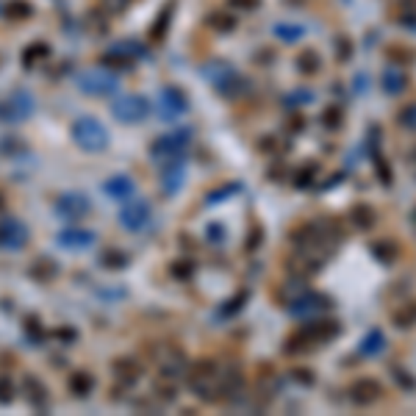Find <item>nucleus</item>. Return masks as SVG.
I'll use <instances>...</instances> for the list:
<instances>
[{"label": "nucleus", "instance_id": "1", "mask_svg": "<svg viewBox=\"0 0 416 416\" xmlns=\"http://www.w3.org/2000/svg\"><path fill=\"white\" fill-rule=\"evenodd\" d=\"M189 386H192V391H195L200 400L214 403L216 397H222V389H225V372L219 369V363H216L214 358H200V361L192 366Z\"/></svg>", "mask_w": 416, "mask_h": 416}, {"label": "nucleus", "instance_id": "2", "mask_svg": "<svg viewBox=\"0 0 416 416\" xmlns=\"http://www.w3.org/2000/svg\"><path fill=\"white\" fill-rule=\"evenodd\" d=\"M189 139L192 131L181 128V131H172V134H164L153 141L150 147V158L164 169V167H172V164H183L186 158V150H189Z\"/></svg>", "mask_w": 416, "mask_h": 416}, {"label": "nucleus", "instance_id": "3", "mask_svg": "<svg viewBox=\"0 0 416 416\" xmlns=\"http://www.w3.org/2000/svg\"><path fill=\"white\" fill-rule=\"evenodd\" d=\"M69 134L75 139V144L81 150H86V153H100V150L109 147V131L95 117H78L72 123V131Z\"/></svg>", "mask_w": 416, "mask_h": 416}, {"label": "nucleus", "instance_id": "4", "mask_svg": "<svg viewBox=\"0 0 416 416\" xmlns=\"http://www.w3.org/2000/svg\"><path fill=\"white\" fill-rule=\"evenodd\" d=\"M78 89L81 92H86V95H95V97H106V95H114L117 92V86H120V81H117V75L114 72H109V69H83L81 75H78Z\"/></svg>", "mask_w": 416, "mask_h": 416}, {"label": "nucleus", "instance_id": "5", "mask_svg": "<svg viewBox=\"0 0 416 416\" xmlns=\"http://www.w3.org/2000/svg\"><path fill=\"white\" fill-rule=\"evenodd\" d=\"M34 109H36L34 95L25 92V89H17L11 97L0 100V123H8V125L22 123V120H28L34 114Z\"/></svg>", "mask_w": 416, "mask_h": 416}, {"label": "nucleus", "instance_id": "6", "mask_svg": "<svg viewBox=\"0 0 416 416\" xmlns=\"http://www.w3.org/2000/svg\"><path fill=\"white\" fill-rule=\"evenodd\" d=\"M155 366H158V372H161L164 380H175V377H181V375H186L189 361H186V352H183L181 347L172 345V347L155 349Z\"/></svg>", "mask_w": 416, "mask_h": 416}, {"label": "nucleus", "instance_id": "7", "mask_svg": "<svg viewBox=\"0 0 416 416\" xmlns=\"http://www.w3.org/2000/svg\"><path fill=\"white\" fill-rule=\"evenodd\" d=\"M114 117L125 125H134V123H141L150 117V100L141 97V95H128V97H120L114 106H111Z\"/></svg>", "mask_w": 416, "mask_h": 416}, {"label": "nucleus", "instance_id": "8", "mask_svg": "<svg viewBox=\"0 0 416 416\" xmlns=\"http://www.w3.org/2000/svg\"><path fill=\"white\" fill-rule=\"evenodd\" d=\"M150 216H153L150 203L141 200V197H134V200H128V206L120 211V225L125 230H131V233H139V230H144L150 225Z\"/></svg>", "mask_w": 416, "mask_h": 416}, {"label": "nucleus", "instance_id": "9", "mask_svg": "<svg viewBox=\"0 0 416 416\" xmlns=\"http://www.w3.org/2000/svg\"><path fill=\"white\" fill-rule=\"evenodd\" d=\"M383 397V386L372 377H358L352 386H349V403L358 405V408H369L375 405L377 400Z\"/></svg>", "mask_w": 416, "mask_h": 416}, {"label": "nucleus", "instance_id": "10", "mask_svg": "<svg viewBox=\"0 0 416 416\" xmlns=\"http://www.w3.org/2000/svg\"><path fill=\"white\" fill-rule=\"evenodd\" d=\"M28 228H25V222H20V219H14V216H6L3 222H0V244L3 247H8V250H22L25 244H28Z\"/></svg>", "mask_w": 416, "mask_h": 416}, {"label": "nucleus", "instance_id": "11", "mask_svg": "<svg viewBox=\"0 0 416 416\" xmlns=\"http://www.w3.org/2000/svg\"><path fill=\"white\" fill-rule=\"evenodd\" d=\"M189 111V97L178 86H164L161 89V114L164 120H175Z\"/></svg>", "mask_w": 416, "mask_h": 416}, {"label": "nucleus", "instance_id": "12", "mask_svg": "<svg viewBox=\"0 0 416 416\" xmlns=\"http://www.w3.org/2000/svg\"><path fill=\"white\" fill-rule=\"evenodd\" d=\"M89 211H92V203H89V197L81 195V192H67V195H62V197L56 200V214H59V216H67V219H81V216H86Z\"/></svg>", "mask_w": 416, "mask_h": 416}, {"label": "nucleus", "instance_id": "13", "mask_svg": "<svg viewBox=\"0 0 416 416\" xmlns=\"http://www.w3.org/2000/svg\"><path fill=\"white\" fill-rule=\"evenodd\" d=\"M242 81H244V78L230 67V64H216V67H211V83H214V89L222 92V95H236V92L242 89Z\"/></svg>", "mask_w": 416, "mask_h": 416}, {"label": "nucleus", "instance_id": "14", "mask_svg": "<svg viewBox=\"0 0 416 416\" xmlns=\"http://www.w3.org/2000/svg\"><path fill=\"white\" fill-rule=\"evenodd\" d=\"M103 192L111 197V200H131L134 192H137V183L131 175H114L109 181H103Z\"/></svg>", "mask_w": 416, "mask_h": 416}, {"label": "nucleus", "instance_id": "15", "mask_svg": "<svg viewBox=\"0 0 416 416\" xmlns=\"http://www.w3.org/2000/svg\"><path fill=\"white\" fill-rule=\"evenodd\" d=\"M56 242L64 250H86V247L95 244V233L92 230H81V228H67V230H62L56 236Z\"/></svg>", "mask_w": 416, "mask_h": 416}, {"label": "nucleus", "instance_id": "16", "mask_svg": "<svg viewBox=\"0 0 416 416\" xmlns=\"http://www.w3.org/2000/svg\"><path fill=\"white\" fill-rule=\"evenodd\" d=\"M111 372H114V377L123 383V386H137V380L141 377V366H139L134 358H117L114 363H111Z\"/></svg>", "mask_w": 416, "mask_h": 416}, {"label": "nucleus", "instance_id": "17", "mask_svg": "<svg viewBox=\"0 0 416 416\" xmlns=\"http://www.w3.org/2000/svg\"><path fill=\"white\" fill-rule=\"evenodd\" d=\"M172 11H175V3H167L161 11H158V17H155V22L147 28V36H150V42H164V36H167V31H169V22H172Z\"/></svg>", "mask_w": 416, "mask_h": 416}, {"label": "nucleus", "instance_id": "18", "mask_svg": "<svg viewBox=\"0 0 416 416\" xmlns=\"http://www.w3.org/2000/svg\"><path fill=\"white\" fill-rule=\"evenodd\" d=\"M325 308H328V300L322 294H308V297H300V300H294L289 305V311L297 314V317H308V314H317V311H325Z\"/></svg>", "mask_w": 416, "mask_h": 416}, {"label": "nucleus", "instance_id": "19", "mask_svg": "<svg viewBox=\"0 0 416 416\" xmlns=\"http://www.w3.org/2000/svg\"><path fill=\"white\" fill-rule=\"evenodd\" d=\"M183 178H186L183 164L164 167V169H161V186H164V195H175V192L183 186Z\"/></svg>", "mask_w": 416, "mask_h": 416}, {"label": "nucleus", "instance_id": "20", "mask_svg": "<svg viewBox=\"0 0 416 416\" xmlns=\"http://www.w3.org/2000/svg\"><path fill=\"white\" fill-rule=\"evenodd\" d=\"M67 389L75 394V397H89L92 389H95V377H92V372H86V369L72 372L67 380Z\"/></svg>", "mask_w": 416, "mask_h": 416}, {"label": "nucleus", "instance_id": "21", "mask_svg": "<svg viewBox=\"0 0 416 416\" xmlns=\"http://www.w3.org/2000/svg\"><path fill=\"white\" fill-rule=\"evenodd\" d=\"M391 322L397 328H414L416 325V300H408V303H400L394 311H391Z\"/></svg>", "mask_w": 416, "mask_h": 416}, {"label": "nucleus", "instance_id": "22", "mask_svg": "<svg viewBox=\"0 0 416 416\" xmlns=\"http://www.w3.org/2000/svg\"><path fill=\"white\" fill-rule=\"evenodd\" d=\"M383 349H386V336H383L380 328L369 331V333L361 339V345H358V352H361V355H380Z\"/></svg>", "mask_w": 416, "mask_h": 416}, {"label": "nucleus", "instance_id": "23", "mask_svg": "<svg viewBox=\"0 0 416 416\" xmlns=\"http://www.w3.org/2000/svg\"><path fill=\"white\" fill-rule=\"evenodd\" d=\"M319 69H322V59H319L317 50H303V53L297 56V72H300V75L314 78Z\"/></svg>", "mask_w": 416, "mask_h": 416}, {"label": "nucleus", "instance_id": "24", "mask_svg": "<svg viewBox=\"0 0 416 416\" xmlns=\"http://www.w3.org/2000/svg\"><path fill=\"white\" fill-rule=\"evenodd\" d=\"M28 275L31 277H36V280H53V277L59 275V264L53 261V258H48V256H42L39 261H34L31 264V270H28Z\"/></svg>", "mask_w": 416, "mask_h": 416}, {"label": "nucleus", "instance_id": "25", "mask_svg": "<svg viewBox=\"0 0 416 416\" xmlns=\"http://www.w3.org/2000/svg\"><path fill=\"white\" fill-rule=\"evenodd\" d=\"M275 36L280 42H286V45H294V42H300L305 36V28L300 22H277Z\"/></svg>", "mask_w": 416, "mask_h": 416}, {"label": "nucleus", "instance_id": "26", "mask_svg": "<svg viewBox=\"0 0 416 416\" xmlns=\"http://www.w3.org/2000/svg\"><path fill=\"white\" fill-rule=\"evenodd\" d=\"M383 89H386L389 95L405 92V89H408V75L400 72V69H386V75H383Z\"/></svg>", "mask_w": 416, "mask_h": 416}, {"label": "nucleus", "instance_id": "27", "mask_svg": "<svg viewBox=\"0 0 416 416\" xmlns=\"http://www.w3.org/2000/svg\"><path fill=\"white\" fill-rule=\"evenodd\" d=\"M22 386H25V389H31V391H28V397H31V405H34V408H45V403H48V391H45V386H42V383H39L34 375H25Z\"/></svg>", "mask_w": 416, "mask_h": 416}, {"label": "nucleus", "instance_id": "28", "mask_svg": "<svg viewBox=\"0 0 416 416\" xmlns=\"http://www.w3.org/2000/svg\"><path fill=\"white\" fill-rule=\"evenodd\" d=\"M45 56H50V45L48 42H31L25 50H22V64L25 67H34L39 59H45Z\"/></svg>", "mask_w": 416, "mask_h": 416}, {"label": "nucleus", "instance_id": "29", "mask_svg": "<svg viewBox=\"0 0 416 416\" xmlns=\"http://www.w3.org/2000/svg\"><path fill=\"white\" fill-rule=\"evenodd\" d=\"M208 25H211L214 31H219V34H230V31L236 28V14H228V11H214V14L208 17Z\"/></svg>", "mask_w": 416, "mask_h": 416}, {"label": "nucleus", "instance_id": "30", "mask_svg": "<svg viewBox=\"0 0 416 416\" xmlns=\"http://www.w3.org/2000/svg\"><path fill=\"white\" fill-rule=\"evenodd\" d=\"M6 17L8 20H31L34 17V6L28 0H8L6 3Z\"/></svg>", "mask_w": 416, "mask_h": 416}, {"label": "nucleus", "instance_id": "31", "mask_svg": "<svg viewBox=\"0 0 416 416\" xmlns=\"http://www.w3.org/2000/svg\"><path fill=\"white\" fill-rule=\"evenodd\" d=\"M100 267H106V270H125L128 267V256L120 253V250H109V253L100 256Z\"/></svg>", "mask_w": 416, "mask_h": 416}, {"label": "nucleus", "instance_id": "32", "mask_svg": "<svg viewBox=\"0 0 416 416\" xmlns=\"http://www.w3.org/2000/svg\"><path fill=\"white\" fill-rule=\"evenodd\" d=\"M17 397V386L8 375H0V405H8Z\"/></svg>", "mask_w": 416, "mask_h": 416}, {"label": "nucleus", "instance_id": "33", "mask_svg": "<svg viewBox=\"0 0 416 416\" xmlns=\"http://www.w3.org/2000/svg\"><path fill=\"white\" fill-rule=\"evenodd\" d=\"M349 216H352V222H355L358 228H369V225L375 222V211L369 206H358Z\"/></svg>", "mask_w": 416, "mask_h": 416}, {"label": "nucleus", "instance_id": "34", "mask_svg": "<svg viewBox=\"0 0 416 416\" xmlns=\"http://www.w3.org/2000/svg\"><path fill=\"white\" fill-rule=\"evenodd\" d=\"M397 123L403 125V128H416V103H408V106H403L400 109V114H397Z\"/></svg>", "mask_w": 416, "mask_h": 416}, {"label": "nucleus", "instance_id": "35", "mask_svg": "<svg viewBox=\"0 0 416 416\" xmlns=\"http://www.w3.org/2000/svg\"><path fill=\"white\" fill-rule=\"evenodd\" d=\"M25 331H28V336L36 342V339H42V322H36V317H28L25 319Z\"/></svg>", "mask_w": 416, "mask_h": 416}, {"label": "nucleus", "instance_id": "36", "mask_svg": "<svg viewBox=\"0 0 416 416\" xmlns=\"http://www.w3.org/2000/svg\"><path fill=\"white\" fill-rule=\"evenodd\" d=\"M394 6L403 17H416V0H397Z\"/></svg>", "mask_w": 416, "mask_h": 416}, {"label": "nucleus", "instance_id": "37", "mask_svg": "<svg viewBox=\"0 0 416 416\" xmlns=\"http://www.w3.org/2000/svg\"><path fill=\"white\" fill-rule=\"evenodd\" d=\"M325 123H333L331 128H339V123H342V109H336V106H331L328 111H325V117H322Z\"/></svg>", "mask_w": 416, "mask_h": 416}, {"label": "nucleus", "instance_id": "38", "mask_svg": "<svg viewBox=\"0 0 416 416\" xmlns=\"http://www.w3.org/2000/svg\"><path fill=\"white\" fill-rule=\"evenodd\" d=\"M230 6L239 11H256L261 6V0H230Z\"/></svg>", "mask_w": 416, "mask_h": 416}, {"label": "nucleus", "instance_id": "39", "mask_svg": "<svg viewBox=\"0 0 416 416\" xmlns=\"http://www.w3.org/2000/svg\"><path fill=\"white\" fill-rule=\"evenodd\" d=\"M352 56V45L347 39H339V62H347Z\"/></svg>", "mask_w": 416, "mask_h": 416}, {"label": "nucleus", "instance_id": "40", "mask_svg": "<svg viewBox=\"0 0 416 416\" xmlns=\"http://www.w3.org/2000/svg\"><path fill=\"white\" fill-rule=\"evenodd\" d=\"M111 3H114V8H125L131 0H111Z\"/></svg>", "mask_w": 416, "mask_h": 416}, {"label": "nucleus", "instance_id": "41", "mask_svg": "<svg viewBox=\"0 0 416 416\" xmlns=\"http://www.w3.org/2000/svg\"><path fill=\"white\" fill-rule=\"evenodd\" d=\"M0 208H3V195H0Z\"/></svg>", "mask_w": 416, "mask_h": 416}]
</instances>
